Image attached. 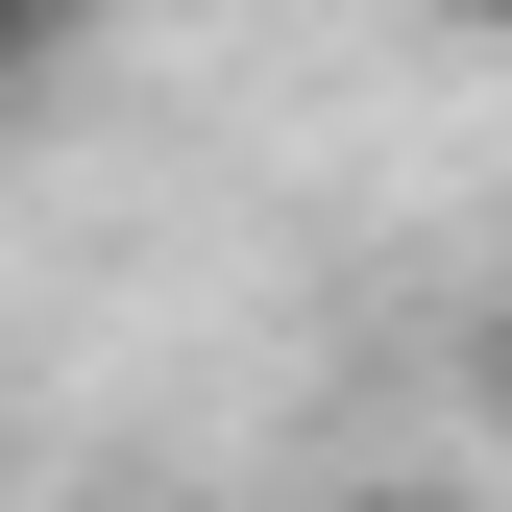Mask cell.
<instances>
[{
	"label": "cell",
	"mask_w": 512,
	"mask_h": 512,
	"mask_svg": "<svg viewBox=\"0 0 512 512\" xmlns=\"http://www.w3.org/2000/svg\"><path fill=\"white\" fill-rule=\"evenodd\" d=\"M342 512H464V488H342Z\"/></svg>",
	"instance_id": "obj_2"
},
{
	"label": "cell",
	"mask_w": 512,
	"mask_h": 512,
	"mask_svg": "<svg viewBox=\"0 0 512 512\" xmlns=\"http://www.w3.org/2000/svg\"><path fill=\"white\" fill-rule=\"evenodd\" d=\"M74 49H98V0H0V122H25L49 74H74Z\"/></svg>",
	"instance_id": "obj_1"
},
{
	"label": "cell",
	"mask_w": 512,
	"mask_h": 512,
	"mask_svg": "<svg viewBox=\"0 0 512 512\" xmlns=\"http://www.w3.org/2000/svg\"><path fill=\"white\" fill-rule=\"evenodd\" d=\"M415 25H512V0H415Z\"/></svg>",
	"instance_id": "obj_3"
}]
</instances>
